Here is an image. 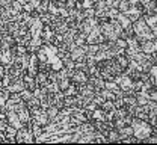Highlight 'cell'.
<instances>
[{
	"mask_svg": "<svg viewBox=\"0 0 157 145\" xmlns=\"http://www.w3.org/2000/svg\"><path fill=\"white\" fill-rule=\"evenodd\" d=\"M30 121L44 127L50 120H48V116H47V113H45L44 109L36 107V109H32V110H30Z\"/></svg>",
	"mask_w": 157,
	"mask_h": 145,
	"instance_id": "cell-4",
	"label": "cell"
},
{
	"mask_svg": "<svg viewBox=\"0 0 157 145\" xmlns=\"http://www.w3.org/2000/svg\"><path fill=\"white\" fill-rule=\"evenodd\" d=\"M68 73V79L73 85H83L88 82V74L83 70H77L74 68L73 71H67Z\"/></svg>",
	"mask_w": 157,
	"mask_h": 145,
	"instance_id": "cell-6",
	"label": "cell"
},
{
	"mask_svg": "<svg viewBox=\"0 0 157 145\" xmlns=\"http://www.w3.org/2000/svg\"><path fill=\"white\" fill-rule=\"evenodd\" d=\"M88 82L92 85V88L95 91H100L104 88V80L100 77V74H92V76H88Z\"/></svg>",
	"mask_w": 157,
	"mask_h": 145,
	"instance_id": "cell-12",
	"label": "cell"
},
{
	"mask_svg": "<svg viewBox=\"0 0 157 145\" xmlns=\"http://www.w3.org/2000/svg\"><path fill=\"white\" fill-rule=\"evenodd\" d=\"M142 18L145 20V23L148 24V27L154 32L157 35V27H156V23H157V15H142Z\"/></svg>",
	"mask_w": 157,
	"mask_h": 145,
	"instance_id": "cell-17",
	"label": "cell"
},
{
	"mask_svg": "<svg viewBox=\"0 0 157 145\" xmlns=\"http://www.w3.org/2000/svg\"><path fill=\"white\" fill-rule=\"evenodd\" d=\"M70 59H73L74 62H78V61H83L85 59V56H86V52H85V45L83 47H73L71 50H70Z\"/></svg>",
	"mask_w": 157,
	"mask_h": 145,
	"instance_id": "cell-10",
	"label": "cell"
},
{
	"mask_svg": "<svg viewBox=\"0 0 157 145\" xmlns=\"http://www.w3.org/2000/svg\"><path fill=\"white\" fill-rule=\"evenodd\" d=\"M35 82L38 86H45L47 83H48V76H47V73H44V71H36V74H35Z\"/></svg>",
	"mask_w": 157,
	"mask_h": 145,
	"instance_id": "cell-18",
	"label": "cell"
},
{
	"mask_svg": "<svg viewBox=\"0 0 157 145\" xmlns=\"http://www.w3.org/2000/svg\"><path fill=\"white\" fill-rule=\"evenodd\" d=\"M15 133H17V128L14 125L8 124V127L3 130V136L6 138V144H11V142L15 144Z\"/></svg>",
	"mask_w": 157,
	"mask_h": 145,
	"instance_id": "cell-13",
	"label": "cell"
},
{
	"mask_svg": "<svg viewBox=\"0 0 157 145\" xmlns=\"http://www.w3.org/2000/svg\"><path fill=\"white\" fill-rule=\"evenodd\" d=\"M21 80L24 83V88H26V89H30L32 92H33V89L38 86L36 82H35V76L30 74V73H26V71H24L23 76H21Z\"/></svg>",
	"mask_w": 157,
	"mask_h": 145,
	"instance_id": "cell-11",
	"label": "cell"
},
{
	"mask_svg": "<svg viewBox=\"0 0 157 145\" xmlns=\"http://www.w3.org/2000/svg\"><path fill=\"white\" fill-rule=\"evenodd\" d=\"M41 2H44V3H48V2H50V0H41Z\"/></svg>",
	"mask_w": 157,
	"mask_h": 145,
	"instance_id": "cell-27",
	"label": "cell"
},
{
	"mask_svg": "<svg viewBox=\"0 0 157 145\" xmlns=\"http://www.w3.org/2000/svg\"><path fill=\"white\" fill-rule=\"evenodd\" d=\"M125 17H127V20L130 21V23H133V21H136L137 18H140L142 17V12H140V9L139 8H135V6H132L125 14H124Z\"/></svg>",
	"mask_w": 157,
	"mask_h": 145,
	"instance_id": "cell-15",
	"label": "cell"
},
{
	"mask_svg": "<svg viewBox=\"0 0 157 145\" xmlns=\"http://www.w3.org/2000/svg\"><path fill=\"white\" fill-rule=\"evenodd\" d=\"M100 109H101L103 112H106V113H109V112H113V110H115V104H113V100H104L103 103L100 104Z\"/></svg>",
	"mask_w": 157,
	"mask_h": 145,
	"instance_id": "cell-20",
	"label": "cell"
},
{
	"mask_svg": "<svg viewBox=\"0 0 157 145\" xmlns=\"http://www.w3.org/2000/svg\"><path fill=\"white\" fill-rule=\"evenodd\" d=\"M74 106H76V94L63 95V107H74Z\"/></svg>",
	"mask_w": 157,
	"mask_h": 145,
	"instance_id": "cell-23",
	"label": "cell"
},
{
	"mask_svg": "<svg viewBox=\"0 0 157 145\" xmlns=\"http://www.w3.org/2000/svg\"><path fill=\"white\" fill-rule=\"evenodd\" d=\"M132 27H133V33H135V36L137 38V41H140V40H150V38H156L157 35L148 27V24L145 23V20L140 17V18H137L136 21H133L132 23Z\"/></svg>",
	"mask_w": 157,
	"mask_h": 145,
	"instance_id": "cell-1",
	"label": "cell"
},
{
	"mask_svg": "<svg viewBox=\"0 0 157 145\" xmlns=\"http://www.w3.org/2000/svg\"><path fill=\"white\" fill-rule=\"evenodd\" d=\"M130 8H132V5H130V2H128V0H118L117 9H118V12H119V14H125Z\"/></svg>",
	"mask_w": 157,
	"mask_h": 145,
	"instance_id": "cell-19",
	"label": "cell"
},
{
	"mask_svg": "<svg viewBox=\"0 0 157 145\" xmlns=\"http://www.w3.org/2000/svg\"><path fill=\"white\" fill-rule=\"evenodd\" d=\"M118 135H119V142H122L124 139L130 138V136L133 135L132 125H130V124H127V125H124V127H121V128H118Z\"/></svg>",
	"mask_w": 157,
	"mask_h": 145,
	"instance_id": "cell-16",
	"label": "cell"
},
{
	"mask_svg": "<svg viewBox=\"0 0 157 145\" xmlns=\"http://www.w3.org/2000/svg\"><path fill=\"white\" fill-rule=\"evenodd\" d=\"M132 130H133V136L137 138L140 142L148 136V135H151L153 133V127L148 124L147 121H144V120H137V118H133L132 120Z\"/></svg>",
	"mask_w": 157,
	"mask_h": 145,
	"instance_id": "cell-2",
	"label": "cell"
},
{
	"mask_svg": "<svg viewBox=\"0 0 157 145\" xmlns=\"http://www.w3.org/2000/svg\"><path fill=\"white\" fill-rule=\"evenodd\" d=\"M147 95L150 100H156L157 101V88H148L147 89Z\"/></svg>",
	"mask_w": 157,
	"mask_h": 145,
	"instance_id": "cell-26",
	"label": "cell"
},
{
	"mask_svg": "<svg viewBox=\"0 0 157 145\" xmlns=\"http://www.w3.org/2000/svg\"><path fill=\"white\" fill-rule=\"evenodd\" d=\"M139 50L145 55H151L157 53V41L156 38H150V40H140L139 41Z\"/></svg>",
	"mask_w": 157,
	"mask_h": 145,
	"instance_id": "cell-7",
	"label": "cell"
},
{
	"mask_svg": "<svg viewBox=\"0 0 157 145\" xmlns=\"http://www.w3.org/2000/svg\"><path fill=\"white\" fill-rule=\"evenodd\" d=\"M115 83H117L118 86H119V89L121 91H128V89H132V85H133V80L125 74V73H121V74H118L117 77L113 79Z\"/></svg>",
	"mask_w": 157,
	"mask_h": 145,
	"instance_id": "cell-9",
	"label": "cell"
},
{
	"mask_svg": "<svg viewBox=\"0 0 157 145\" xmlns=\"http://www.w3.org/2000/svg\"><path fill=\"white\" fill-rule=\"evenodd\" d=\"M33 142V133L30 128L27 127H20L17 128V133H15V144H32Z\"/></svg>",
	"mask_w": 157,
	"mask_h": 145,
	"instance_id": "cell-3",
	"label": "cell"
},
{
	"mask_svg": "<svg viewBox=\"0 0 157 145\" xmlns=\"http://www.w3.org/2000/svg\"><path fill=\"white\" fill-rule=\"evenodd\" d=\"M104 138H106V142H119V135H118V130L110 127L109 130H106L104 133Z\"/></svg>",
	"mask_w": 157,
	"mask_h": 145,
	"instance_id": "cell-14",
	"label": "cell"
},
{
	"mask_svg": "<svg viewBox=\"0 0 157 145\" xmlns=\"http://www.w3.org/2000/svg\"><path fill=\"white\" fill-rule=\"evenodd\" d=\"M73 44H74V45H77V47H83V45L86 44V35L77 32V35H76V36H74V40H73Z\"/></svg>",
	"mask_w": 157,
	"mask_h": 145,
	"instance_id": "cell-22",
	"label": "cell"
},
{
	"mask_svg": "<svg viewBox=\"0 0 157 145\" xmlns=\"http://www.w3.org/2000/svg\"><path fill=\"white\" fill-rule=\"evenodd\" d=\"M59 109L56 106H48L47 109H45V113H47V116H48V120L50 121H53L55 118H56V115H58Z\"/></svg>",
	"mask_w": 157,
	"mask_h": 145,
	"instance_id": "cell-24",
	"label": "cell"
},
{
	"mask_svg": "<svg viewBox=\"0 0 157 145\" xmlns=\"http://www.w3.org/2000/svg\"><path fill=\"white\" fill-rule=\"evenodd\" d=\"M24 106L29 109V110H32V109H36V107H39V100L36 98V97H30L26 103H24Z\"/></svg>",
	"mask_w": 157,
	"mask_h": 145,
	"instance_id": "cell-25",
	"label": "cell"
},
{
	"mask_svg": "<svg viewBox=\"0 0 157 145\" xmlns=\"http://www.w3.org/2000/svg\"><path fill=\"white\" fill-rule=\"evenodd\" d=\"M139 9L142 15H156L157 14V0H140Z\"/></svg>",
	"mask_w": 157,
	"mask_h": 145,
	"instance_id": "cell-5",
	"label": "cell"
},
{
	"mask_svg": "<svg viewBox=\"0 0 157 145\" xmlns=\"http://www.w3.org/2000/svg\"><path fill=\"white\" fill-rule=\"evenodd\" d=\"M147 123L151 125V127H157V110H148Z\"/></svg>",
	"mask_w": 157,
	"mask_h": 145,
	"instance_id": "cell-21",
	"label": "cell"
},
{
	"mask_svg": "<svg viewBox=\"0 0 157 145\" xmlns=\"http://www.w3.org/2000/svg\"><path fill=\"white\" fill-rule=\"evenodd\" d=\"M104 41L106 40H104V36H103V33H101V30H100L98 26L86 33V44H97V45H100V44H103Z\"/></svg>",
	"mask_w": 157,
	"mask_h": 145,
	"instance_id": "cell-8",
	"label": "cell"
}]
</instances>
